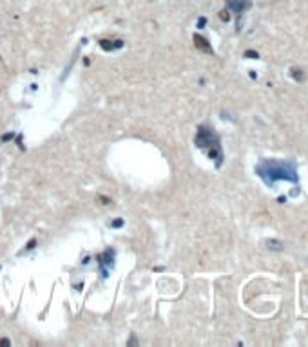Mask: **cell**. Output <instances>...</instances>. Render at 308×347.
Listing matches in <instances>:
<instances>
[{"label": "cell", "instance_id": "cell-1", "mask_svg": "<svg viewBox=\"0 0 308 347\" xmlns=\"http://www.w3.org/2000/svg\"><path fill=\"white\" fill-rule=\"evenodd\" d=\"M259 176L265 179L266 185H274L277 179H287L297 183V174H296V165L292 161H263L257 167Z\"/></svg>", "mask_w": 308, "mask_h": 347}]
</instances>
